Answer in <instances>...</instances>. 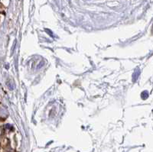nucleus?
Listing matches in <instances>:
<instances>
[{
	"instance_id": "nucleus-3",
	"label": "nucleus",
	"mask_w": 153,
	"mask_h": 152,
	"mask_svg": "<svg viewBox=\"0 0 153 152\" xmlns=\"http://www.w3.org/2000/svg\"><path fill=\"white\" fill-rule=\"evenodd\" d=\"M152 29H153V27H152Z\"/></svg>"
},
{
	"instance_id": "nucleus-2",
	"label": "nucleus",
	"mask_w": 153,
	"mask_h": 152,
	"mask_svg": "<svg viewBox=\"0 0 153 152\" xmlns=\"http://www.w3.org/2000/svg\"><path fill=\"white\" fill-rule=\"evenodd\" d=\"M141 96H142V98L143 99V100H146V98H147L148 96V92H146V91H144V92H142Z\"/></svg>"
},
{
	"instance_id": "nucleus-1",
	"label": "nucleus",
	"mask_w": 153,
	"mask_h": 152,
	"mask_svg": "<svg viewBox=\"0 0 153 152\" xmlns=\"http://www.w3.org/2000/svg\"><path fill=\"white\" fill-rule=\"evenodd\" d=\"M139 74H140V71H139V69H136V70L134 72V75H133V81L136 80V79L138 78V76H139Z\"/></svg>"
}]
</instances>
